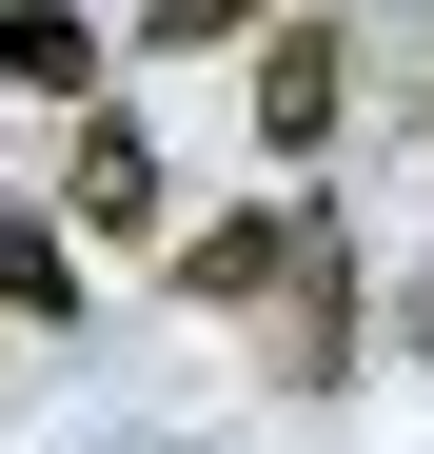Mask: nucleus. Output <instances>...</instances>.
<instances>
[{"label": "nucleus", "instance_id": "obj_3", "mask_svg": "<svg viewBox=\"0 0 434 454\" xmlns=\"http://www.w3.org/2000/svg\"><path fill=\"white\" fill-rule=\"evenodd\" d=\"M159 217V138L138 119H80V159H59V238H138Z\"/></svg>", "mask_w": 434, "mask_h": 454}, {"label": "nucleus", "instance_id": "obj_5", "mask_svg": "<svg viewBox=\"0 0 434 454\" xmlns=\"http://www.w3.org/2000/svg\"><path fill=\"white\" fill-rule=\"evenodd\" d=\"M0 317H80V238L59 217H0Z\"/></svg>", "mask_w": 434, "mask_h": 454}, {"label": "nucleus", "instance_id": "obj_2", "mask_svg": "<svg viewBox=\"0 0 434 454\" xmlns=\"http://www.w3.org/2000/svg\"><path fill=\"white\" fill-rule=\"evenodd\" d=\"M336 99H355V40L336 20H276L257 40V138L276 159H336Z\"/></svg>", "mask_w": 434, "mask_h": 454}, {"label": "nucleus", "instance_id": "obj_4", "mask_svg": "<svg viewBox=\"0 0 434 454\" xmlns=\"http://www.w3.org/2000/svg\"><path fill=\"white\" fill-rule=\"evenodd\" d=\"M0 80L20 99H99V20L80 0H0Z\"/></svg>", "mask_w": 434, "mask_h": 454}, {"label": "nucleus", "instance_id": "obj_6", "mask_svg": "<svg viewBox=\"0 0 434 454\" xmlns=\"http://www.w3.org/2000/svg\"><path fill=\"white\" fill-rule=\"evenodd\" d=\"M198 40H257V0H138V59H198Z\"/></svg>", "mask_w": 434, "mask_h": 454}, {"label": "nucleus", "instance_id": "obj_1", "mask_svg": "<svg viewBox=\"0 0 434 454\" xmlns=\"http://www.w3.org/2000/svg\"><path fill=\"white\" fill-rule=\"evenodd\" d=\"M297 277H355L316 198H237V217H198V238H178V296H198V317H276Z\"/></svg>", "mask_w": 434, "mask_h": 454}]
</instances>
